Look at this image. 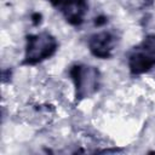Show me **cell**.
<instances>
[{
	"label": "cell",
	"mask_w": 155,
	"mask_h": 155,
	"mask_svg": "<svg viewBox=\"0 0 155 155\" xmlns=\"http://www.w3.org/2000/svg\"><path fill=\"white\" fill-rule=\"evenodd\" d=\"M69 76L74 85L75 102H81L93 97L102 86V74L94 65L74 63L69 68Z\"/></svg>",
	"instance_id": "obj_1"
},
{
	"label": "cell",
	"mask_w": 155,
	"mask_h": 155,
	"mask_svg": "<svg viewBox=\"0 0 155 155\" xmlns=\"http://www.w3.org/2000/svg\"><path fill=\"white\" fill-rule=\"evenodd\" d=\"M58 46L57 38L48 31H39L27 35L22 64L29 67L38 65L53 57Z\"/></svg>",
	"instance_id": "obj_2"
},
{
	"label": "cell",
	"mask_w": 155,
	"mask_h": 155,
	"mask_svg": "<svg viewBox=\"0 0 155 155\" xmlns=\"http://www.w3.org/2000/svg\"><path fill=\"white\" fill-rule=\"evenodd\" d=\"M65 22L73 27L84 24L88 12V0H48Z\"/></svg>",
	"instance_id": "obj_5"
},
{
	"label": "cell",
	"mask_w": 155,
	"mask_h": 155,
	"mask_svg": "<svg viewBox=\"0 0 155 155\" xmlns=\"http://www.w3.org/2000/svg\"><path fill=\"white\" fill-rule=\"evenodd\" d=\"M120 39V33L116 29H103L90 35L87 39V48L96 58L109 59L114 56Z\"/></svg>",
	"instance_id": "obj_4"
},
{
	"label": "cell",
	"mask_w": 155,
	"mask_h": 155,
	"mask_svg": "<svg viewBox=\"0 0 155 155\" xmlns=\"http://www.w3.org/2000/svg\"><path fill=\"white\" fill-rule=\"evenodd\" d=\"M127 67L132 75L139 76L155 68V33L147 34L127 56Z\"/></svg>",
	"instance_id": "obj_3"
},
{
	"label": "cell",
	"mask_w": 155,
	"mask_h": 155,
	"mask_svg": "<svg viewBox=\"0 0 155 155\" xmlns=\"http://www.w3.org/2000/svg\"><path fill=\"white\" fill-rule=\"evenodd\" d=\"M107 22H108V18H107L105 16H98V17L96 18V21H94V23H96L97 27H102V25H104Z\"/></svg>",
	"instance_id": "obj_7"
},
{
	"label": "cell",
	"mask_w": 155,
	"mask_h": 155,
	"mask_svg": "<svg viewBox=\"0 0 155 155\" xmlns=\"http://www.w3.org/2000/svg\"><path fill=\"white\" fill-rule=\"evenodd\" d=\"M41 13H39V12H35V13H33L31 15V22H33V24L34 25H39L40 23H41Z\"/></svg>",
	"instance_id": "obj_6"
}]
</instances>
